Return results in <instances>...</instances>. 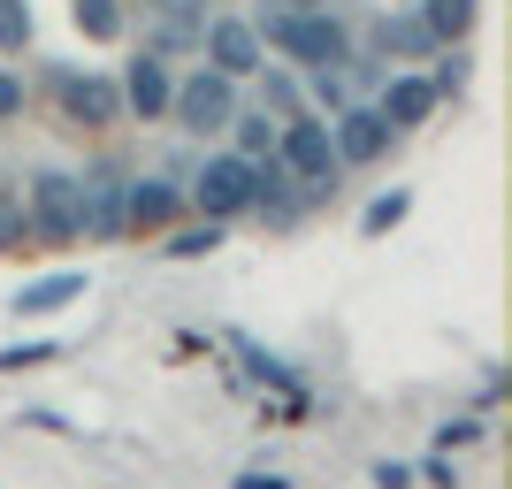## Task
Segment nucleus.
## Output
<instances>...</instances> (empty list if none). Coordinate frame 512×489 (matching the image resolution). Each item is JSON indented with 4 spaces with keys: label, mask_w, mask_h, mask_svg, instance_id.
Returning a JSON list of instances; mask_svg holds the SVG:
<instances>
[{
    "label": "nucleus",
    "mask_w": 512,
    "mask_h": 489,
    "mask_svg": "<svg viewBox=\"0 0 512 489\" xmlns=\"http://www.w3.org/2000/svg\"><path fill=\"white\" fill-rule=\"evenodd\" d=\"M253 31H260V46H268L283 69H299V77L352 62V31L337 23V8H306V16H291V8H268Z\"/></svg>",
    "instance_id": "1"
},
{
    "label": "nucleus",
    "mask_w": 512,
    "mask_h": 489,
    "mask_svg": "<svg viewBox=\"0 0 512 489\" xmlns=\"http://www.w3.org/2000/svg\"><path fill=\"white\" fill-rule=\"evenodd\" d=\"M184 207H192L199 222H222V230H230L237 214H253V207H260V176H253V161H237L230 146L207 153V161L192 169V184H184Z\"/></svg>",
    "instance_id": "2"
},
{
    "label": "nucleus",
    "mask_w": 512,
    "mask_h": 489,
    "mask_svg": "<svg viewBox=\"0 0 512 489\" xmlns=\"http://www.w3.org/2000/svg\"><path fill=\"white\" fill-rule=\"evenodd\" d=\"M276 161L283 176L299 184V192H337V146H329V115H314V107H299V115H283L276 123Z\"/></svg>",
    "instance_id": "3"
},
{
    "label": "nucleus",
    "mask_w": 512,
    "mask_h": 489,
    "mask_svg": "<svg viewBox=\"0 0 512 489\" xmlns=\"http://www.w3.org/2000/svg\"><path fill=\"white\" fill-rule=\"evenodd\" d=\"M23 222H31V245H77L85 237V214H77V169H31L23 184Z\"/></svg>",
    "instance_id": "4"
},
{
    "label": "nucleus",
    "mask_w": 512,
    "mask_h": 489,
    "mask_svg": "<svg viewBox=\"0 0 512 489\" xmlns=\"http://www.w3.org/2000/svg\"><path fill=\"white\" fill-rule=\"evenodd\" d=\"M237 107H245V92H237L230 77H214V69L199 62L192 77H176V92H169V123L184 130V138H222Z\"/></svg>",
    "instance_id": "5"
},
{
    "label": "nucleus",
    "mask_w": 512,
    "mask_h": 489,
    "mask_svg": "<svg viewBox=\"0 0 512 489\" xmlns=\"http://www.w3.org/2000/svg\"><path fill=\"white\" fill-rule=\"evenodd\" d=\"M199 62H207L214 77L245 85V77L268 69V46H260V31L245 16H207V23H199Z\"/></svg>",
    "instance_id": "6"
},
{
    "label": "nucleus",
    "mask_w": 512,
    "mask_h": 489,
    "mask_svg": "<svg viewBox=\"0 0 512 489\" xmlns=\"http://www.w3.org/2000/svg\"><path fill=\"white\" fill-rule=\"evenodd\" d=\"M184 184L176 176H130L123 184V237H169L184 222Z\"/></svg>",
    "instance_id": "7"
},
{
    "label": "nucleus",
    "mask_w": 512,
    "mask_h": 489,
    "mask_svg": "<svg viewBox=\"0 0 512 489\" xmlns=\"http://www.w3.org/2000/svg\"><path fill=\"white\" fill-rule=\"evenodd\" d=\"M329 146H337V169H375L398 138H390V123L375 115V100H344L337 115H329Z\"/></svg>",
    "instance_id": "8"
},
{
    "label": "nucleus",
    "mask_w": 512,
    "mask_h": 489,
    "mask_svg": "<svg viewBox=\"0 0 512 489\" xmlns=\"http://www.w3.org/2000/svg\"><path fill=\"white\" fill-rule=\"evenodd\" d=\"M115 92H123V123H169L176 69L161 62V54H130L123 77H115Z\"/></svg>",
    "instance_id": "9"
},
{
    "label": "nucleus",
    "mask_w": 512,
    "mask_h": 489,
    "mask_svg": "<svg viewBox=\"0 0 512 489\" xmlns=\"http://www.w3.org/2000/svg\"><path fill=\"white\" fill-rule=\"evenodd\" d=\"M123 184H130V169H115V161L77 169V214H85V237H123Z\"/></svg>",
    "instance_id": "10"
},
{
    "label": "nucleus",
    "mask_w": 512,
    "mask_h": 489,
    "mask_svg": "<svg viewBox=\"0 0 512 489\" xmlns=\"http://www.w3.org/2000/svg\"><path fill=\"white\" fill-rule=\"evenodd\" d=\"M436 85H428V69H390L383 92H375V115L390 123V138H406V130H421L428 115H436Z\"/></svg>",
    "instance_id": "11"
},
{
    "label": "nucleus",
    "mask_w": 512,
    "mask_h": 489,
    "mask_svg": "<svg viewBox=\"0 0 512 489\" xmlns=\"http://www.w3.org/2000/svg\"><path fill=\"white\" fill-rule=\"evenodd\" d=\"M54 85H62L69 130H115V123H123V92H115V77H77V69H62Z\"/></svg>",
    "instance_id": "12"
},
{
    "label": "nucleus",
    "mask_w": 512,
    "mask_h": 489,
    "mask_svg": "<svg viewBox=\"0 0 512 489\" xmlns=\"http://www.w3.org/2000/svg\"><path fill=\"white\" fill-rule=\"evenodd\" d=\"M413 16H421L428 46L444 54V46H467L474 23H482V0H413Z\"/></svg>",
    "instance_id": "13"
},
{
    "label": "nucleus",
    "mask_w": 512,
    "mask_h": 489,
    "mask_svg": "<svg viewBox=\"0 0 512 489\" xmlns=\"http://www.w3.org/2000/svg\"><path fill=\"white\" fill-rule=\"evenodd\" d=\"M85 298V268H62V276H39V283H23L8 306H16L23 321H46V314H62V306H77Z\"/></svg>",
    "instance_id": "14"
},
{
    "label": "nucleus",
    "mask_w": 512,
    "mask_h": 489,
    "mask_svg": "<svg viewBox=\"0 0 512 489\" xmlns=\"http://www.w3.org/2000/svg\"><path fill=\"white\" fill-rule=\"evenodd\" d=\"M69 23H77L92 46H115L130 31V8H123V0H69Z\"/></svg>",
    "instance_id": "15"
},
{
    "label": "nucleus",
    "mask_w": 512,
    "mask_h": 489,
    "mask_svg": "<svg viewBox=\"0 0 512 489\" xmlns=\"http://www.w3.org/2000/svg\"><path fill=\"white\" fill-rule=\"evenodd\" d=\"M375 54H383V62H390V54H398V62H421V54H436V46H428L421 16L406 8V16H383V23H375Z\"/></svg>",
    "instance_id": "16"
},
{
    "label": "nucleus",
    "mask_w": 512,
    "mask_h": 489,
    "mask_svg": "<svg viewBox=\"0 0 512 489\" xmlns=\"http://www.w3.org/2000/svg\"><path fill=\"white\" fill-rule=\"evenodd\" d=\"M230 153H237V161H268V153H276V115L237 107V115H230Z\"/></svg>",
    "instance_id": "17"
},
{
    "label": "nucleus",
    "mask_w": 512,
    "mask_h": 489,
    "mask_svg": "<svg viewBox=\"0 0 512 489\" xmlns=\"http://www.w3.org/2000/svg\"><path fill=\"white\" fill-rule=\"evenodd\" d=\"M299 69H283V62H268V69H260V115H276V123H283V115H299Z\"/></svg>",
    "instance_id": "18"
},
{
    "label": "nucleus",
    "mask_w": 512,
    "mask_h": 489,
    "mask_svg": "<svg viewBox=\"0 0 512 489\" xmlns=\"http://www.w3.org/2000/svg\"><path fill=\"white\" fill-rule=\"evenodd\" d=\"M214 245H222V222H176V230L161 237L169 260H199V253H214Z\"/></svg>",
    "instance_id": "19"
},
{
    "label": "nucleus",
    "mask_w": 512,
    "mask_h": 489,
    "mask_svg": "<svg viewBox=\"0 0 512 489\" xmlns=\"http://www.w3.org/2000/svg\"><path fill=\"white\" fill-rule=\"evenodd\" d=\"M31 46V0H0V54Z\"/></svg>",
    "instance_id": "20"
},
{
    "label": "nucleus",
    "mask_w": 512,
    "mask_h": 489,
    "mask_svg": "<svg viewBox=\"0 0 512 489\" xmlns=\"http://www.w3.org/2000/svg\"><path fill=\"white\" fill-rule=\"evenodd\" d=\"M306 92H314V107H329V115H337V107L352 100V77H344V69H314V77H306Z\"/></svg>",
    "instance_id": "21"
},
{
    "label": "nucleus",
    "mask_w": 512,
    "mask_h": 489,
    "mask_svg": "<svg viewBox=\"0 0 512 489\" xmlns=\"http://www.w3.org/2000/svg\"><path fill=\"white\" fill-rule=\"evenodd\" d=\"M406 207H413L406 192H390V199H375V207L360 214V230H367V237H383V230H398V222H406Z\"/></svg>",
    "instance_id": "22"
},
{
    "label": "nucleus",
    "mask_w": 512,
    "mask_h": 489,
    "mask_svg": "<svg viewBox=\"0 0 512 489\" xmlns=\"http://www.w3.org/2000/svg\"><path fill=\"white\" fill-rule=\"evenodd\" d=\"M16 245H31V222H23L16 192H0V253H16Z\"/></svg>",
    "instance_id": "23"
},
{
    "label": "nucleus",
    "mask_w": 512,
    "mask_h": 489,
    "mask_svg": "<svg viewBox=\"0 0 512 489\" xmlns=\"http://www.w3.org/2000/svg\"><path fill=\"white\" fill-rule=\"evenodd\" d=\"M23 100H31V92H23V69H8V62H0V123H16V115H23Z\"/></svg>",
    "instance_id": "24"
},
{
    "label": "nucleus",
    "mask_w": 512,
    "mask_h": 489,
    "mask_svg": "<svg viewBox=\"0 0 512 489\" xmlns=\"http://www.w3.org/2000/svg\"><path fill=\"white\" fill-rule=\"evenodd\" d=\"M474 436H482V421H444V428H436V444H474Z\"/></svg>",
    "instance_id": "25"
},
{
    "label": "nucleus",
    "mask_w": 512,
    "mask_h": 489,
    "mask_svg": "<svg viewBox=\"0 0 512 489\" xmlns=\"http://www.w3.org/2000/svg\"><path fill=\"white\" fill-rule=\"evenodd\" d=\"M413 482V467H398V459H383V467H375V489H406Z\"/></svg>",
    "instance_id": "26"
},
{
    "label": "nucleus",
    "mask_w": 512,
    "mask_h": 489,
    "mask_svg": "<svg viewBox=\"0 0 512 489\" xmlns=\"http://www.w3.org/2000/svg\"><path fill=\"white\" fill-rule=\"evenodd\" d=\"M421 474H428V482H436V489H459V467H451V459H428Z\"/></svg>",
    "instance_id": "27"
},
{
    "label": "nucleus",
    "mask_w": 512,
    "mask_h": 489,
    "mask_svg": "<svg viewBox=\"0 0 512 489\" xmlns=\"http://www.w3.org/2000/svg\"><path fill=\"white\" fill-rule=\"evenodd\" d=\"M54 344H23V352H0V367H31V360H46Z\"/></svg>",
    "instance_id": "28"
},
{
    "label": "nucleus",
    "mask_w": 512,
    "mask_h": 489,
    "mask_svg": "<svg viewBox=\"0 0 512 489\" xmlns=\"http://www.w3.org/2000/svg\"><path fill=\"white\" fill-rule=\"evenodd\" d=\"M237 489H291L283 474H237Z\"/></svg>",
    "instance_id": "29"
},
{
    "label": "nucleus",
    "mask_w": 512,
    "mask_h": 489,
    "mask_svg": "<svg viewBox=\"0 0 512 489\" xmlns=\"http://www.w3.org/2000/svg\"><path fill=\"white\" fill-rule=\"evenodd\" d=\"M276 8H291V16H306V8H329V0H276Z\"/></svg>",
    "instance_id": "30"
},
{
    "label": "nucleus",
    "mask_w": 512,
    "mask_h": 489,
    "mask_svg": "<svg viewBox=\"0 0 512 489\" xmlns=\"http://www.w3.org/2000/svg\"><path fill=\"white\" fill-rule=\"evenodd\" d=\"M406 8H413V0H406Z\"/></svg>",
    "instance_id": "31"
}]
</instances>
